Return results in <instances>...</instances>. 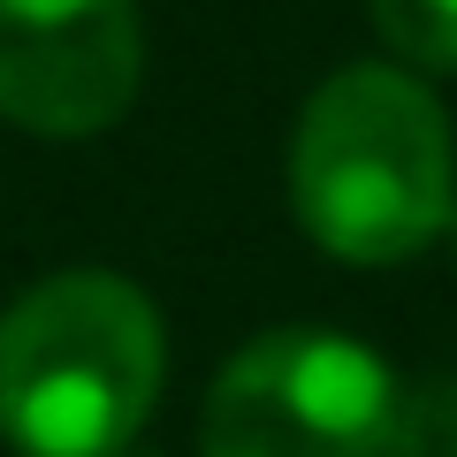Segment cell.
Returning a JSON list of instances; mask_svg holds the SVG:
<instances>
[{
  "label": "cell",
  "mask_w": 457,
  "mask_h": 457,
  "mask_svg": "<svg viewBox=\"0 0 457 457\" xmlns=\"http://www.w3.org/2000/svg\"><path fill=\"white\" fill-rule=\"evenodd\" d=\"M290 206L320 252L396 267L450 221V122L411 69L359 62L305 99L290 137Z\"/></svg>",
  "instance_id": "cell-1"
},
{
  "label": "cell",
  "mask_w": 457,
  "mask_h": 457,
  "mask_svg": "<svg viewBox=\"0 0 457 457\" xmlns=\"http://www.w3.org/2000/svg\"><path fill=\"white\" fill-rule=\"evenodd\" d=\"M161 312L137 282L69 267L0 312V435L23 457H122L161 396Z\"/></svg>",
  "instance_id": "cell-2"
},
{
  "label": "cell",
  "mask_w": 457,
  "mask_h": 457,
  "mask_svg": "<svg viewBox=\"0 0 457 457\" xmlns=\"http://www.w3.org/2000/svg\"><path fill=\"white\" fill-rule=\"evenodd\" d=\"M198 435L206 457H420V411L366 343L275 328L213 374Z\"/></svg>",
  "instance_id": "cell-3"
},
{
  "label": "cell",
  "mask_w": 457,
  "mask_h": 457,
  "mask_svg": "<svg viewBox=\"0 0 457 457\" xmlns=\"http://www.w3.org/2000/svg\"><path fill=\"white\" fill-rule=\"evenodd\" d=\"M145 77L130 0H0V114L38 137L122 122Z\"/></svg>",
  "instance_id": "cell-4"
},
{
  "label": "cell",
  "mask_w": 457,
  "mask_h": 457,
  "mask_svg": "<svg viewBox=\"0 0 457 457\" xmlns=\"http://www.w3.org/2000/svg\"><path fill=\"white\" fill-rule=\"evenodd\" d=\"M366 16L404 69H457V0H366Z\"/></svg>",
  "instance_id": "cell-5"
},
{
  "label": "cell",
  "mask_w": 457,
  "mask_h": 457,
  "mask_svg": "<svg viewBox=\"0 0 457 457\" xmlns=\"http://www.w3.org/2000/svg\"><path fill=\"white\" fill-rule=\"evenodd\" d=\"M450 252H457V213H450Z\"/></svg>",
  "instance_id": "cell-6"
},
{
  "label": "cell",
  "mask_w": 457,
  "mask_h": 457,
  "mask_svg": "<svg viewBox=\"0 0 457 457\" xmlns=\"http://www.w3.org/2000/svg\"><path fill=\"white\" fill-rule=\"evenodd\" d=\"M122 457H137V450H122Z\"/></svg>",
  "instance_id": "cell-7"
}]
</instances>
